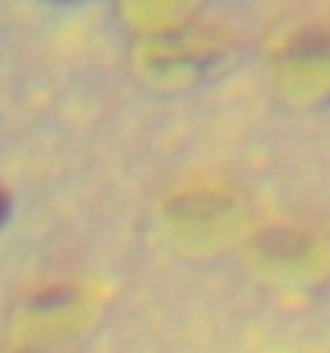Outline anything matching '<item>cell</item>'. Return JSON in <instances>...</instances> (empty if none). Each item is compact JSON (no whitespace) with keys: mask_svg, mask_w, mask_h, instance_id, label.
<instances>
[{"mask_svg":"<svg viewBox=\"0 0 330 353\" xmlns=\"http://www.w3.org/2000/svg\"><path fill=\"white\" fill-rule=\"evenodd\" d=\"M253 259L262 269L288 279H311L327 266V234L311 217H272L249 240Z\"/></svg>","mask_w":330,"mask_h":353,"instance_id":"cell-4","label":"cell"},{"mask_svg":"<svg viewBox=\"0 0 330 353\" xmlns=\"http://www.w3.org/2000/svg\"><path fill=\"white\" fill-rule=\"evenodd\" d=\"M246 192L220 175H188L162 194V221L185 243H217L246 224Z\"/></svg>","mask_w":330,"mask_h":353,"instance_id":"cell-2","label":"cell"},{"mask_svg":"<svg viewBox=\"0 0 330 353\" xmlns=\"http://www.w3.org/2000/svg\"><path fill=\"white\" fill-rule=\"evenodd\" d=\"M130 20L139 26V32L165 30L175 23H185L198 0H123Z\"/></svg>","mask_w":330,"mask_h":353,"instance_id":"cell-5","label":"cell"},{"mask_svg":"<svg viewBox=\"0 0 330 353\" xmlns=\"http://www.w3.org/2000/svg\"><path fill=\"white\" fill-rule=\"evenodd\" d=\"M266 65L272 81L295 101L330 94V10L282 13L266 32Z\"/></svg>","mask_w":330,"mask_h":353,"instance_id":"cell-1","label":"cell"},{"mask_svg":"<svg viewBox=\"0 0 330 353\" xmlns=\"http://www.w3.org/2000/svg\"><path fill=\"white\" fill-rule=\"evenodd\" d=\"M234 49L230 30L217 23L185 20L165 30L143 32L139 39V68L152 78H185L220 62Z\"/></svg>","mask_w":330,"mask_h":353,"instance_id":"cell-3","label":"cell"},{"mask_svg":"<svg viewBox=\"0 0 330 353\" xmlns=\"http://www.w3.org/2000/svg\"><path fill=\"white\" fill-rule=\"evenodd\" d=\"M3 214H7V192L0 188V221H3Z\"/></svg>","mask_w":330,"mask_h":353,"instance_id":"cell-6","label":"cell"}]
</instances>
